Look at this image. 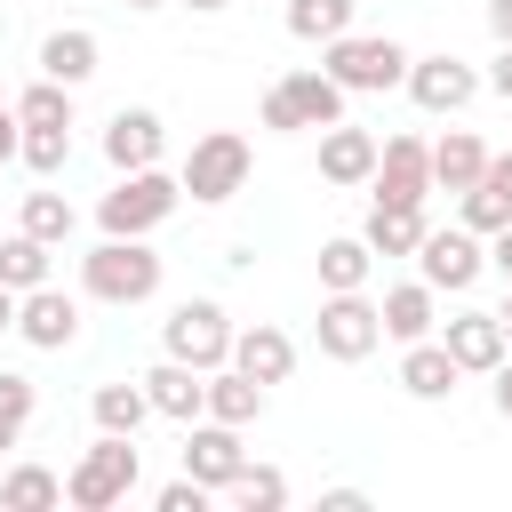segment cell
I'll list each match as a JSON object with an SVG mask.
<instances>
[{
	"label": "cell",
	"mask_w": 512,
	"mask_h": 512,
	"mask_svg": "<svg viewBox=\"0 0 512 512\" xmlns=\"http://www.w3.org/2000/svg\"><path fill=\"white\" fill-rule=\"evenodd\" d=\"M80 288H88L96 304H152V296H160V256H152V240L104 232V240L80 256Z\"/></svg>",
	"instance_id": "obj_1"
},
{
	"label": "cell",
	"mask_w": 512,
	"mask_h": 512,
	"mask_svg": "<svg viewBox=\"0 0 512 512\" xmlns=\"http://www.w3.org/2000/svg\"><path fill=\"white\" fill-rule=\"evenodd\" d=\"M136 480H144L136 440H128V432H96V448L64 472V504H72V512H112V504L136 496Z\"/></svg>",
	"instance_id": "obj_2"
},
{
	"label": "cell",
	"mask_w": 512,
	"mask_h": 512,
	"mask_svg": "<svg viewBox=\"0 0 512 512\" xmlns=\"http://www.w3.org/2000/svg\"><path fill=\"white\" fill-rule=\"evenodd\" d=\"M320 72H328L344 96H384V88L408 80V48H400L392 32H336L328 56H320Z\"/></svg>",
	"instance_id": "obj_3"
},
{
	"label": "cell",
	"mask_w": 512,
	"mask_h": 512,
	"mask_svg": "<svg viewBox=\"0 0 512 512\" xmlns=\"http://www.w3.org/2000/svg\"><path fill=\"white\" fill-rule=\"evenodd\" d=\"M176 200H184V184H176L168 168H128V176L96 200V224L120 232V240H152V232L176 216Z\"/></svg>",
	"instance_id": "obj_4"
},
{
	"label": "cell",
	"mask_w": 512,
	"mask_h": 512,
	"mask_svg": "<svg viewBox=\"0 0 512 512\" xmlns=\"http://www.w3.org/2000/svg\"><path fill=\"white\" fill-rule=\"evenodd\" d=\"M176 184H184L200 208H224V200L248 184V136H240V128H208V136H192Z\"/></svg>",
	"instance_id": "obj_5"
},
{
	"label": "cell",
	"mask_w": 512,
	"mask_h": 512,
	"mask_svg": "<svg viewBox=\"0 0 512 512\" xmlns=\"http://www.w3.org/2000/svg\"><path fill=\"white\" fill-rule=\"evenodd\" d=\"M160 352H168V360H192L200 376L224 368V360H232V312H224L216 296H184V304L160 320Z\"/></svg>",
	"instance_id": "obj_6"
},
{
	"label": "cell",
	"mask_w": 512,
	"mask_h": 512,
	"mask_svg": "<svg viewBox=\"0 0 512 512\" xmlns=\"http://www.w3.org/2000/svg\"><path fill=\"white\" fill-rule=\"evenodd\" d=\"M312 336H320V352H328V360H368V352L384 344V320H376L368 288H328V296H320Z\"/></svg>",
	"instance_id": "obj_7"
},
{
	"label": "cell",
	"mask_w": 512,
	"mask_h": 512,
	"mask_svg": "<svg viewBox=\"0 0 512 512\" xmlns=\"http://www.w3.org/2000/svg\"><path fill=\"white\" fill-rule=\"evenodd\" d=\"M488 272V248H480V232H464V224H424V240H416V280L424 288H472Z\"/></svg>",
	"instance_id": "obj_8"
},
{
	"label": "cell",
	"mask_w": 512,
	"mask_h": 512,
	"mask_svg": "<svg viewBox=\"0 0 512 512\" xmlns=\"http://www.w3.org/2000/svg\"><path fill=\"white\" fill-rule=\"evenodd\" d=\"M376 200H400V208H424L432 200V144L424 136H384L376 144Z\"/></svg>",
	"instance_id": "obj_9"
},
{
	"label": "cell",
	"mask_w": 512,
	"mask_h": 512,
	"mask_svg": "<svg viewBox=\"0 0 512 512\" xmlns=\"http://www.w3.org/2000/svg\"><path fill=\"white\" fill-rule=\"evenodd\" d=\"M240 464H248V448H240V424H216V416H192L184 424V472L216 496V488H232L240 480Z\"/></svg>",
	"instance_id": "obj_10"
},
{
	"label": "cell",
	"mask_w": 512,
	"mask_h": 512,
	"mask_svg": "<svg viewBox=\"0 0 512 512\" xmlns=\"http://www.w3.org/2000/svg\"><path fill=\"white\" fill-rule=\"evenodd\" d=\"M400 88H408L424 112H464V104L480 96V72L440 48V56H408V80H400Z\"/></svg>",
	"instance_id": "obj_11"
},
{
	"label": "cell",
	"mask_w": 512,
	"mask_h": 512,
	"mask_svg": "<svg viewBox=\"0 0 512 512\" xmlns=\"http://www.w3.org/2000/svg\"><path fill=\"white\" fill-rule=\"evenodd\" d=\"M16 336H24L32 352H64V344L80 336V304H72L56 280H40V288L16 296Z\"/></svg>",
	"instance_id": "obj_12"
},
{
	"label": "cell",
	"mask_w": 512,
	"mask_h": 512,
	"mask_svg": "<svg viewBox=\"0 0 512 512\" xmlns=\"http://www.w3.org/2000/svg\"><path fill=\"white\" fill-rule=\"evenodd\" d=\"M160 152H168V128H160V112L152 104H120L112 120H104V160L128 176V168H160Z\"/></svg>",
	"instance_id": "obj_13"
},
{
	"label": "cell",
	"mask_w": 512,
	"mask_h": 512,
	"mask_svg": "<svg viewBox=\"0 0 512 512\" xmlns=\"http://www.w3.org/2000/svg\"><path fill=\"white\" fill-rule=\"evenodd\" d=\"M136 384H144L152 416H168V424H192V416H200V392H208V376H200L192 360H168V352H160V360H152Z\"/></svg>",
	"instance_id": "obj_14"
},
{
	"label": "cell",
	"mask_w": 512,
	"mask_h": 512,
	"mask_svg": "<svg viewBox=\"0 0 512 512\" xmlns=\"http://www.w3.org/2000/svg\"><path fill=\"white\" fill-rule=\"evenodd\" d=\"M376 176V136L368 128H352V120H336V128H320V184H368Z\"/></svg>",
	"instance_id": "obj_15"
},
{
	"label": "cell",
	"mask_w": 512,
	"mask_h": 512,
	"mask_svg": "<svg viewBox=\"0 0 512 512\" xmlns=\"http://www.w3.org/2000/svg\"><path fill=\"white\" fill-rule=\"evenodd\" d=\"M440 344H448V360H456L464 376H488V368L504 360V320H496V312H456V320L440 328Z\"/></svg>",
	"instance_id": "obj_16"
},
{
	"label": "cell",
	"mask_w": 512,
	"mask_h": 512,
	"mask_svg": "<svg viewBox=\"0 0 512 512\" xmlns=\"http://www.w3.org/2000/svg\"><path fill=\"white\" fill-rule=\"evenodd\" d=\"M232 368H248L256 384H288V368H296V336H288V328H272V320L232 328Z\"/></svg>",
	"instance_id": "obj_17"
},
{
	"label": "cell",
	"mask_w": 512,
	"mask_h": 512,
	"mask_svg": "<svg viewBox=\"0 0 512 512\" xmlns=\"http://www.w3.org/2000/svg\"><path fill=\"white\" fill-rule=\"evenodd\" d=\"M96 64H104V40H96L88 24H64V32H48V40H40V80L80 88V80H96Z\"/></svg>",
	"instance_id": "obj_18"
},
{
	"label": "cell",
	"mask_w": 512,
	"mask_h": 512,
	"mask_svg": "<svg viewBox=\"0 0 512 512\" xmlns=\"http://www.w3.org/2000/svg\"><path fill=\"white\" fill-rule=\"evenodd\" d=\"M376 320H384V336H392V344H416V336H432V328H440V288L400 280V288H384Z\"/></svg>",
	"instance_id": "obj_19"
},
{
	"label": "cell",
	"mask_w": 512,
	"mask_h": 512,
	"mask_svg": "<svg viewBox=\"0 0 512 512\" xmlns=\"http://www.w3.org/2000/svg\"><path fill=\"white\" fill-rule=\"evenodd\" d=\"M456 384H464V368L448 360L440 336H416V344L400 352V392H408V400H448Z\"/></svg>",
	"instance_id": "obj_20"
},
{
	"label": "cell",
	"mask_w": 512,
	"mask_h": 512,
	"mask_svg": "<svg viewBox=\"0 0 512 512\" xmlns=\"http://www.w3.org/2000/svg\"><path fill=\"white\" fill-rule=\"evenodd\" d=\"M200 416H216V424H240V432H248V424L264 416V384H256L248 368H232V360H224V368H208Z\"/></svg>",
	"instance_id": "obj_21"
},
{
	"label": "cell",
	"mask_w": 512,
	"mask_h": 512,
	"mask_svg": "<svg viewBox=\"0 0 512 512\" xmlns=\"http://www.w3.org/2000/svg\"><path fill=\"white\" fill-rule=\"evenodd\" d=\"M280 96H288L296 128H336V120H344V88H336L328 72H288V80H280Z\"/></svg>",
	"instance_id": "obj_22"
},
{
	"label": "cell",
	"mask_w": 512,
	"mask_h": 512,
	"mask_svg": "<svg viewBox=\"0 0 512 512\" xmlns=\"http://www.w3.org/2000/svg\"><path fill=\"white\" fill-rule=\"evenodd\" d=\"M480 168H488V144L472 128H448L432 144V192H464V184H480Z\"/></svg>",
	"instance_id": "obj_23"
},
{
	"label": "cell",
	"mask_w": 512,
	"mask_h": 512,
	"mask_svg": "<svg viewBox=\"0 0 512 512\" xmlns=\"http://www.w3.org/2000/svg\"><path fill=\"white\" fill-rule=\"evenodd\" d=\"M360 240H368L376 256H416V240H424V208L376 200V208H368V224H360Z\"/></svg>",
	"instance_id": "obj_24"
},
{
	"label": "cell",
	"mask_w": 512,
	"mask_h": 512,
	"mask_svg": "<svg viewBox=\"0 0 512 512\" xmlns=\"http://www.w3.org/2000/svg\"><path fill=\"white\" fill-rule=\"evenodd\" d=\"M368 272H376V248H368L360 232L320 240V296H328V288H368Z\"/></svg>",
	"instance_id": "obj_25"
},
{
	"label": "cell",
	"mask_w": 512,
	"mask_h": 512,
	"mask_svg": "<svg viewBox=\"0 0 512 512\" xmlns=\"http://www.w3.org/2000/svg\"><path fill=\"white\" fill-rule=\"evenodd\" d=\"M88 416H96V432H144L152 424V400H144V384H96V400H88Z\"/></svg>",
	"instance_id": "obj_26"
},
{
	"label": "cell",
	"mask_w": 512,
	"mask_h": 512,
	"mask_svg": "<svg viewBox=\"0 0 512 512\" xmlns=\"http://www.w3.org/2000/svg\"><path fill=\"white\" fill-rule=\"evenodd\" d=\"M48 256H56V248H48V240H32V232L16 224V232L0 240V288H16V296H24V288H40V280H56V272H48Z\"/></svg>",
	"instance_id": "obj_27"
},
{
	"label": "cell",
	"mask_w": 512,
	"mask_h": 512,
	"mask_svg": "<svg viewBox=\"0 0 512 512\" xmlns=\"http://www.w3.org/2000/svg\"><path fill=\"white\" fill-rule=\"evenodd\" d=\"M56 504H64V480L48 464H16L0 480V512H56Z\"/></svg>",
	"instance_id": "obj_28"
},
{
	"label": "cell",
	"mask_w": 512,
	"mask_h": 512,
	"mask_svg": "<svg viewBox=\"0 0 512 512\" xmlns=\"http://www.w3.org/2000/svg\"><path fill=\"white\" fill-rule=\"evenodd\" d=\"M352 8H360V0H288V32L328 48L336 32H352Z\"/></svg>",
	"instance_id": "obj_29"
},
{
	"label": "cell",
	"mask_w": 512,
	"mask_h": 512,
	"mask_svg": "<svg viewBox=\"0 0 512 512\" xmlns=\"http://www.w3.org/2000/svg\"><path fill=\"white\" fill-rule=\"evenodd\" d=\"M16 120H24V128H72V88H64V80H32V88L16 96Z\"/></svg>",
	"instance_id": "obj_30"
},
{
	"label": "cell",
	"mask_w": 512,
	"mask_h": 512,
	"mask_svg": "<svg viewBox=\"0 0 512 512\" xmlns=\"http://www.w3.org/2000/svg\"><path fill=\"white\" fill-rule=\"evenodd\" d=\"M72 224H80V216H72V200H64V192H24V232H32V240L64 248V240H72Z\"/></svg>",
	"instance_id": "obj_31"
},
{
	"label": "cell",
	"mask_w": 512,
	"mask_h": 512,
	"mask_svg": "<svg viewBox=\"0 0 512 512\" xmlns=\"http://www.w3.org/2000/svg\"><path fill=\"white\" fill-rule=\"evenodd\" d=\"M32 408H40V384H32V376H16V368H0V448H16V440H24Z\"/></svg>",
	"instance_id": "obj_32"
},
{
	"label": "cell",
	"mask_w": 512,
	"mask_h": 512,
	"mask_svg": "<svg viewBox=\"0 0 512 512\" xmlns=\"http://www.w3.org/2000/svg\"><path fill=\"white\" fill-rule=\"evenodd\" d=\"M16 160H24L32 176H64V168H72V128H24Z\"/></svg>",
	"instance_id": "obj_33"
},
{
	"label": "cell",
	"mask_w": 512,
	"mask_h": 512,
	"mask_svg": "<svg viewBox=\"0 0 512 512\" xmlns=\"http://www.w3.org/2000/svg\"><path fill=\"white\" fill-rule=\"evenodd\" d=\"M224 496H240V512H280V504H288V480H280L272 464H240V480H232Z\"/></svg>",
	"instance_id": "obj_34"
},
{
	"label": "cell",
	"mask_w": 512,
	"mask_h": 512,
	"mask_svg": "<svg viewBox=\"0 0 512 512\" xmlns=\"http://www.w3.org/2000/svg\"><path fill=\"white\" fill-rule=\"evenodd\" d=\"M496 224H512V208H504L488 184H464V232H480V240H488Z\"/></svg>",
	"instance_id": "obj_35"
},
{
	"label": "cell",
	"mask_w": 512,
	"mask_h": 512,
	"mask_svg": "<svg viewBox=\"0 0 512 512\" xmlns=\"http://www.w3.org/2000/svg\"><path fill=\"white\" fill-rule=\"evenodd\" d=\"M152 504H160V512H208V488H200L192 472H176V480H168V488H160Z\"/></svg>",
	"instance_id": "obj_36"
},
{
	"label": "cell",
	"mask_w": 512,
	"mask_h": 512,
	"mask_svg": "<svg viewBox=\"0 0 512 512\" xmlns=\"http://www.w3.org/2000/svg\"><path fill=\"white\" fill-rule=\"evenodd\" d=\"M256 120H264L272 136H296V112H288V96H280V80L264 88V104H256Z\"/></svg>",
	"instance_id": "obj_37"
},
{
	"label": "cell",
	"mask_w": 512,
	"mask_h": 512,
	"mask_svg": "<svg viewBox=\"0 0 512 512\" xmlns=\"http://www.w3.org/2000/svg\"><path fill=\"white\" fill-rule=\"evenodd\" d=\"M480 184H488V192H496V200L512 208V152H488V168H480Z\"/></svg>",
	"instance_id": "obj_38"
},
{
	"label": "cell",
	"mask_w": 512,
	"mask_h": 512,
	"mask_svg": "<svg viewBox=\"0 0 512 512\" xmlns=\"http://www.w3.org/2000/svg\"><path fill=\"white\" fill-rule=\"evenodd\" d=\"M480 88H496V96H504V104H512V40H504V48H496V64H488V72H480Z\"/></svg>",
	"instance_id": "obj_39"
},
{
	"label": "cell",
	"mask_w": 512,
	"mask_h": 512,
	"mask_svg": "<svg viewBox=\"0 0 512 512\" xmlns=\"http://www.w3.org/2000/svg\"><path fill=\"white\" fill-rule=\"evenodd\" d=\"M488 264L512 280V224H496V232H488Z\"/></svg>",
	"instance_id": "obj_40"
},
{
	"label": "cell",
	"mask_w": 512,
	"mask_h": 512,
	"mask_svg": "<svg viewBox=\"0 0 512 512\" xmlns=\"http://www.w3.org/2000/svg\"><path fill=\"white\" fill-rule=\"evenodd\" d=\"M16 144H24V120H16V112H0V168L16 160Z\"/></svg>",
	"instance_id": "obj_41"
},
{
	"label": "cell",
	"mask_w": 512,
	"mask_h": 512,
	"mask_svg": "<svg viewBox=\"0 0 512 512\" xmlns=\"http://www.w3.org/2000/svg\"><path fill=\"white\" fill-rule=\"evenodd\" d=\"M488 376H496V416H504V424H512V360H496V368H488Z\"/></svg>",
	"instance_id": "obj_42"
},
{
	"label": "cell",
	"mask_w": 512,
	"mask_h": 512,
	"mask_svg": "<svg viewBox=\"0 0 512 512\" xmlns=\"http://www.w3.org/2000/svg\"><path fill=\"white\" fill-rule=\"evenodd\" d=\"M488 32H496V48L512 40V0H488Z\"/></svg>",
	"instance_id": "obj_43"
},
{
	"label": "cell",
	"mask_w": 512,
	"mask_h": 512,
	"mask_svg": "<svg viewBox=\"0 0 512 512\" xmlns=\"http://www.w3.org/2000/svg\"><path fill=\"white\" fill-rule=\"evenodd\" d=\"M16 328V288H0V336Z\"/></svg>",
	"instance_id": "obj_44"
},
{
	"label": "cell",
	"mask_w": 512,
	"mask_h": 512,
	"mask_svg": "<svg viewBox=\"0 0 512 512\" xmlns=\"http://www.w3.org/2000/svg\"><path fill=\"white\" fill-rule=\"evenodd\" d=\"M184 8H192V16H216V8H232V0H184Z\"/></svg>",
	"instance_id": "obj_45"
},
{
	"label": "cell",
	"mask_w": 512,
	"mask_h": 512,
	"mask_svg": "<svg viewBox=\"0 0 512 512\" xmlns=\"http://www.w3.org/2000/svg\"><path fill=\"white\" fill-rule=\"evenodd\" d=\"M496 320H504V328H512V280H504V312H496Z\"/></svg>",
	"instance_id": "obj_46"
},
{
	"label": "cell",
	"mask_w": 512,
	"mask_h": 512,
	"mask_svg": "<svg viewBox=\"0 0 512 512\" xmlns=\"http://www.w3.org/2000/svg\"><path fill=\"white\" fill-rule=\"evenodd\" d=\"M128 8H168V0H128Z\"/></svg>",
	"instance_id": "obj_47"
},
{
	"label": "cell",
	"mask_w": 512,
	"mask_h": 512,
	"mask_svg": "<svg viewBox=\"0 0 512 512\" xmlns=\"http://www.w3.org/2000/svg\"><path fill=\"white\" fill-rule=\"evenodd\" d=\"M504 360H512V328H504Z\"/></svg>",
	"instance_id": "obj_48"
}]
</instances>
